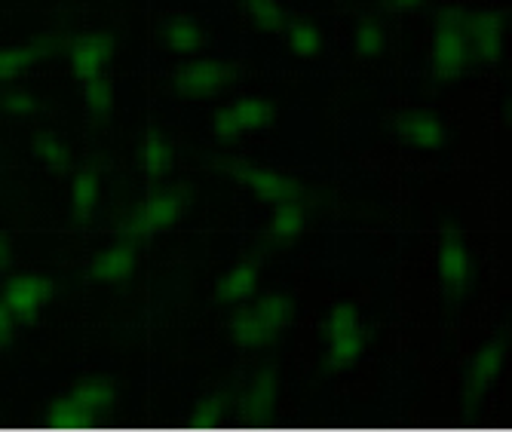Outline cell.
<instances>
[{
  "instance_id": "obj_4",
  "label": "cell",
  "mask_w": 512,
  "mask_h": 432,
  "mask_svg": "<svg viewBox=\"0 0 512 432\" xmlns=\"http://www.w3.org/2000/svg\"><path fill=\"white\" fill-rule=\"evenodd\" d=\"M191 209V187L184 184H172V181H163V184H154L148 190V197L142 206H135L123 221H120V236L129 239V243L142 246L148 236L154 233H163V230H172L184 215Z\"/></svg>"
},
{
  "instance_id": "obj_14",
  "label": "cell",
  "mask_w": 512,
  "mask_h": 432,
  "mask_svg": "<svg viewBox=\"0 0 512 432\" xmlns=\"http://www.w3.org/2000/svg\"><path fill=\"white\" fill-rule=\"evenodd\" d=\"M243 187L249 194L267 206H279V203H292V200H307V190L304 184L289 175V172H279L273 166H258V163H246L237 169Z\"/></svg>"
},
{
  "instance_id": "obj_5",
  "label": "cell",
  "mask_w": 512,
  "mask_h": 432,
  "mask_svg": "<svg viewBox=\"0 0 512 432\" xmlns=\"http://www.w3.org/2000/svg\"><path fill=\"white\" fill-rule=\"evenodd\" d=\"M467 16L463 7L439 10L430 34V68L439 80H457L473 68V50L467 34Z\"/></svg>"
},
{
  "instance_id": "obj_3",
  "label": "cell",
  "mask_w": 512,
  "mask_h": 432,
  "mask_svg": "<svg viewBox=\"0 0 512 432\" xmlns=\"http://www.w3.org/2000/svg\"><path fill=\"white\" fill-rule=\"evenodd\" d=\"M368 350V331L359 304L338 301L322 319V365L329 374H347Z\"/></svg>"
},
{
  "instance_id": "obj_8",
  "label": "cell",
  "mask_w": 512,
  "mask_h": 432,
  "mask_svg": "<svg viewBox=\"0 0 512 432\" xmlns=\"http://www.w3.org/2000/svg\"><path fill=\"white\" fill-rule=\"evenodd\" d=\"M237 80V68L224 59H191L175 68L172 89L181 102H209L218 99Z\"/></svg>"
},
{
  "instance_id": "obj_32",
  "label": "cell",
  "mask_w": 512,
  "mask_h": 432,
  "mask_svg": "<svg viewBox=\"0 0 512 432\" xmlns=\"http://www.w3.org/2000/svg\"><path fill=\"white\" fill-rule=\"evenodd\" d=\"M427 4V0H390V7L399 10V13H414V10H421Z\"/></svg>"
},
{
  "instance_id": "obj_27",
  "label": "cell",
  "mask_w": 512,
  "mask_h": 432,
  "mask_svg": "<svg viewBox=\"0 0 512 432\" xmlns=\"http://www.w3.org/2000/svg\"><path fill=\"white\" fill-rule=\"evenodd\" d=\"M237 414V393L224 387V383H215V387L203 390L194 396L191 402V417L194 420H224V417H234Z\"/></svg>"
},
{
  "instance_id": "obj_18",
  "label": "cell",
  "mask_w": 512,
  "mask_h": 432,
  "mask_svg": "<svg viewBox=\"0 0 512 432\" xmlns=\"http://www.w3.org/2000/svg\"><path fill=\"white\" fill-rule=\"evenodd\" d=\"M258 282H261V261L258 258H240L218 276L215 298H218V304L237 310L255 298Z\"/></svg>"
},
{
  "instance_id": "obj_13",
  "label": "cell",
  "mask_w": 512,
  "mask_h": 432,
  "mask_svg": "<svg viewBox=\"0 0 512 432\" xmlns=\"http://www.w3.org/2000/svg\"><path fill=\"white\" fill-rule=\"evenodd\" d=\"M68 68L77 80L105 74L108 65L117 56V37L105 28H92V31H80L74 37H68Z\"/></svg>"
},
{
  "instance_id": "obj_6",
  "label": "cell",
  "mask_w": 512,
  "mask_h": 432,
  "mask_svg": "<svg viewBox=\"0 0 512 432\" xmlns=\"http://www.w3.org/2000/svg\"><path fill=\"white\" fill-rule=\"evenodd\" d=\"M506 359H509V331H497L494 338H488L473 353V359L467 362L463 377H460V408H463V414L482 411V405L491 399L494 387L503 377Z\"/></svg>"
},
{
  "instance_id": "obj_23",
  "label": "cell",
  "mask_w": 512,
  "mask_h": 432,
  "mask_svg": "<svg viewBox=\"0 0 512 432\" xmlns=\"http://www.w3.org/2000/svg\"><path fill=\"white\" fill-rule=\"evenodd\" d=\"M31 157L40 166H46V169H71L74 160H77V151H74V144L62 132L40 129L31 138Z\"/></svg>"
},
{
  "instance_id": "obj_17",
  "label": "cell",
  "mask_w": 512,
  "mask_h": 432,
  "mask_svg": "<svg viewBox=\"0 0 512 432\" xmlns=\"http://www.w3.org/2000/svg\"><path fill=\"white\" fill-rule=\"evenodd\" d=\"M467 34L473 65L491 68L503 59V37H506V19L500 10H470L467 16Z\"/></svg>"
},
{
  "instance_id": "obj_29",
  "label": "cell",
  "mask_w": 512,
  "mask_h": 432,
  "mask_svg": "<svg viewBox=\"0 0 512 432\" xmlns=\"http://www.w3.org/2000/svg\"><path fill=\"white\" fill-rule=\"evenodd\" d=\"M243 16L258 34H279L286 28L283 0H243Z\"/></svg>"
},
{
  "instance_id": "obj_15",
  "label": "cell",
  "mask_w": 512,
  "mask_h": 432,
  "mask_svg": "<svg viewBox=\"0 0 512 432\" xmlns=\"http://www.w3.org/2000/svg\"><path fill=\"white\" fill-rule=\"evenodd\" d=\"M396 135L405 148L421 151V154H439L451 132H448V120L430 108H411L405 114H399L396 120Z\"/></svg>"
},
{
  "instance_id": "obj_24",
  "label": "cell",
  "mask_w": 512,
  "mask_h": 432,
  "mask_svg": "<svg viewBox=\"0 0 512 432\" xmlns=\"http://www.w3.org/2000/svg\"><path fill=\"white\" fill-rule=\"evenodd\" d=\"M307 230V200H292L273 206L270 224H267V239L279 246H289Z\"/></svg>"
},
{
  "instance_id": "obj_28",
  "label": "cell",
  "mask_w": 512,
  "mask_h": 432,
  "mask_svg": "<svg viewBox=\"0 0 512 432\" xmlns=\"http://www.w3.org/2000/svg\"><path fill=\"white\" fill-rule=\"evenodd\" d=\"M175 166H178L175 141L166 132H157L154 129L145 138V169H148V175L157 178V181H163V178H169L175 172Z\"/></svg>"
},
{
  "instance_id": "obj_25",
  "label": "cell",
  "mask_w": 512,
  "mask_h": 432,
  "mask_svg": "<svg viewBox=\"0 0 512 432\" xmlns=\"http://www.w3.org/2000/svg\"><path fill=\"white\" fill-rule=\"evenodd\" d=\"M80 95H83V108L86 117L92 123H102L114 114V102H117V92L108 74H96V77H86L80 80Z\"/></svg>"
},
{
  "instance_id": "obj_2",
  "label": "cell",
  "mask_w": 512,
  "mask_h": 432,
  "mask_svg": "<svg viewBox=\"0 0 512 432\" xmlns=\"http://www.w3.org/2000/svg\"><path fill=\"white\" fill-rule=\"evenodd\" d=\"M123 405V383L114 374H86L77 383H71L68 390H59L56 396L46 399L43 414L50 423H65L77 426L83 420H99L111 417Z\"/></svg>"
},
{
  "instance_id": "obj_31",
  "label": "cell",
  "mask_w": 512,
  "mask_h": 432,
  "mask_svg": "<svg viewBox=\"0 0 512 432\" xmlns=\"http://www.w3.org/2000/svg\"><path fill=\"white\" fill-rule=\"evenodd\" d=\"M13 236L0 230V267H10L13 264Z\"/></svg>"
},
{
  "instance_id": "obj_7",
  "label": "cell",
  "mask_w": 512,
  "mask_h": 432,
  "mask_svg": "<svg viewBox=\"0 0 512 432\" xmlns=\"http://www.w3.org/2000/svg\"><path fill=\"white\" fill-rule=\"evenodd\" d=\"M436 276L439 285L448 301L460 304L473 292V285L479 279V264H476V252L470 246V239L451 230L439 239V249H436Z\"/></svg>"
},
{
  "instance_id": "obj_11",
  "label": "cell",
  "mask_w": 512,
  "mask_h": 432,
  "mask_svg": "<svg viewBox=\"0 0 512 432\" xmlns=\"http://www.w3.org/2000/svg\"><path fill=\"white\" fill-rule=\"evenodd\" d=\"M279 402H283V377H279V368L273 362H261L255 365L237 396V411L246 420H270L279 411Z\"/></svg>"
},
{
  "instance_id": "obj_20",
  "label": "cell",
  "mask_w": 512,
  "mask_h": 432,
  "mask_svg": "<svg viewBox=\"0 0 512 432\" xmlns=\"http://www.w3.org/2000/svg\"><path fill=\"white\" fill-rule=\"evenodd\" d=\"M105 200V181L99 169H80L71 178V215L77 221H92Z\"/></svg>"
},
{
  "instance_id": "obj_12",
  "label": "cell",
  "mask_w": 512,
  "mask_h": 432,
  "mask_svg": "<svg viewBox=\"0 0 512 432\" xmlns=\"http://www.w3.org/2000/svg\"><path fill=\"white\" fill-rule=\"evenodd\" d=\"M65 50H68V37L59 31L40 34L28 43L0 46V83H13L16 77L28 74L31 68L50 62L56 56H65Z\"/></svg>"
},
{
  "instance_id": "obj_26",
  "label": "cell",
  "mask_w": 512,
  "mask_h": 432,
  "mask_svg": "<svg viewBox=\"0 0 512 432\" xmlns=\"http://www.w3.org/2000/svg\"><path fill=\"white\" fill-rule=\"evenodd\" d=\"M43 102L40 95L22 83H0V117L7 120H34L40 117Z\"/></svg>"
},
{
  "instance_id": "obj_10",
  "label": "cell",
  "mask_w": 512,
  "mask_h": 432,
  "mask_svg": "<svg viewBox=\"0 0 512 432\" xmlns=\"http://www.w3.org/2000/svg\"><path fill=\"white\" fill-rule=\"evenodd\" d=\"M56 298V282L46 273H10L0 282V304L19 325L37 322L40 313Z\"/></svg>"
},
{
  "instance_id": "obj_22",
  "label": "cell",
  "mask_w": 512,
  "mask_h": 432,
  "mask_svg": "<svg viewBox=\"0 0 512 432\" xmlns=\"http://www.w3.org/2000/svg\"><path fill=\"white\" fill-rule=\"evenodd\" d=\"M387 25L381 22V16H359L350 34V50L356 59L362 62H375L387 53Z\"/></svg>"
},
{
  "instance_id": "obj_21",
  "label": "cell",
  "mask_w": 512,
  "mask_h": 432,
  "mask_svg": "<svg viewBox=\"0 0 512 432\" xmlns=\"http://www.w3.org/2000/svg\"><path fill=\"white\" fill-rule=\"evenodd\" d=\"M286 34V50L289 56L301 59V62H316L325 53V28L316 19H292L283 28Z\"/></svg>"
},
{
  "instance_id": "obj_16",
  "label": "cell",
  "mask_w": 512,
  "mask_h": 432,
  "mask_svg": "<svg viewBox=\"0 0 512 432\" xmlns=\"http://www.w3.org/2000/svg\"><path fill=\"white\" fill-rule=\"evenodd\" d=\"M138 270V246L129 239L117 236L114 243L92 252L89 258V279L105 288H120L126 285Z\"/></svg>"
},
{
  "instance_id": "obj_9",
  "label": "cell",
  "mask_w": 512,
  "mask_h": 432,
  "mask_svg": "<svg viewBox=\"0 0 512 432\" xmlns=\"http://www.w3.org/2000/svg\"><path fill=\"white\" fill-rule=\"evenodd\" d=\"M276 108L264 95H243L237 102L221 105L212 117H209V132L218 141H237L249 132H264L273 126Z\"/></svg>"
},
{
  "instance_id": "obj_1",
  "label": "cell",
  "mask_w": 512,
  "mask_h": 432,
  "mask_svg": "<svg viewBox=\"0 0 512 432\" xmlns=\"http://www.w3.org/2000/svg\"><path fill=\"white\" fill-rule=\"evenodd\" d=\"M298 319V304L289 292H264L237 307L234 319H230L227 331L234 338L237 347L261 353L276 347V341L283 338L286 328H292Z\"/></svg>"
},
{
  "instance_id": "obj_30",
  "label": "cell",
  "mask_w": 512,
  "mask_h": 432,
  "mask_svg": "<svg viewBox=\"0 0 512 432\" xmlns=\"http://www.w3.org/2000/svg\"><path fill=\"white\" fill-rule=\"evenodd\" d=\"M16 328H19V322L10 316V310L0 304V353H7L10 347H13V341H16Z\"/></svg>"
},
{
  "instance_id": "obj_19",
  "label": "cell",
  "mask_w": 512,
  "mask_h": 432,
  "mask_svg": "<svg viewBox=\"0 0 512 432\" xmlns=\"http://www.w3.org/2000/svg\"><path fill=\"white\" fill-rule=\"evenodd\" d=\"M160 40L172 56H197L200 50H206L209 31L197 16L172 13L160 22Z\"/></svg>"
}]
</instances>
